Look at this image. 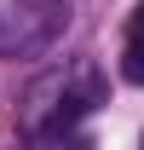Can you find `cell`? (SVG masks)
<instances>
[{"label": "cell", "instance_id": "obj_1", "mask_svg": "<svg viewBox=\"0 0 144 150\" xmlns=\"http://www.w3.org/2000/svg\"><path fill=\"white\" fill-rule=\"evenodd\" d=\"M69 23V0H0V58L46 52Z\"/></svg>", "mask_w": 144, "mask_h": 150}, {"label": "cell", "instance_id": "obj_2", "mask_svg": "<svg viewBox=\"0 0 144 150\" xmlns=\"http://www.w3.org/2000/svg\"><path fill=\"white\" fill-rule=\"evenodd\" d=\"M121 75L133 87H144V6H133L127 18V52H121Z\"/></svg>", "mask_w": 144, "mask_h": 150}]
</instances>
